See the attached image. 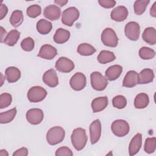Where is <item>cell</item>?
Here are the masks:
<instances>
[{
	"mask_svg": "<svg viewBox=\"0 0 156 156\" xmlns=\"http://www.w3.org/2000/svg\"><path fill=\"white\" fill-rule=\"evenodd\" d=\"M74 147L78 151L82 150L87 142V136L84 129L78 127L73 130L71 136Z\"/></svg>",
	"mask_w": 156,
	"mask_h": 156,
	"instance_id": "obj_1",
	"label": "cell"
},
{
	"mask_svg": "<svg viewBox=\"0 0 156 156\" xmlns=\"http://www.w3.org/2000/svg\"><path fill=\"white\" fill-rule=\"evenodd\" d=\"M65 130L60 126H54L48 131L46 140L50 145H56L60 143L65 138Z\"/></svg>",
	"mask_w": 156,
	"mask_h": 156,
	"instance_id": "obj_2",
	"label": "cell"
},
{
	"mask_svg": "<svg viewBox=\"0 0 156 156\" xmlns=\"http://www.w3.org/2000/svg\"><path fill=\"white\" fill-rule=\"evenodd\" d=\"M80 13L75 7H70L63 10L62 15V22L67 26H72L74 23L78 20Z\"/></svg>",
	"mask_w": 156,
	"mask_h": 156,
	"instance_id": "obj_3",
	"label": "cell"
},
{
	"mask_svg": "<svg viewBox=\"0 0 156 156\" xmlns=\"http://www.w3.org/2000/svg\"><path fill=\"white\" fill-rule=\"evenodd\" d=\"M101 41L107 46L115 48L118 44V38L114 31L110 27L105 28L101 34Z\"/></svg>",
	"mask_w": 156,
	"mask_h": 156,
	"instance_id": "obj_4",
	"label": "cell"
},
{
	"mask_svg": "<svg viewBox=\"0 0 156 156\" xmlns=\"http://www.w3.org/2000/svg\"><path fill=\"white\" fill-rule=\"evenodd\" d=\"M111 129L115 135L118 137H122L128 134L130 127L126 120L116 119L112 122Z\"/></svg>",
	"mask_w": 156,
	"mask_h": 156,
	"instance_id": "obj_5",
	"label": "cell"
},
{
	"mask_svg": "<svg viewBox=\"0 0 156 156\" xmlns=\"http://www.w3.org/2000/svg\"><path fill=\"white\" fill-rule=\"evenodd\" d=\"M92 88L97 91L104 90L108 85L107 79L99 72H93L90 75Z\"/></svg>",
	"mask_w": 156,
	"mask_h": 156,
	"instance_id": "obj_6",
	"label": "cell"
},
{
	"mask_svg": "<svg viewBox=\"0 0 156 156\" xmlns=\"http://www.w3.org/2000/svg\"><path fill=\"white\" fill-rule=\"evenodd\" d=\"M46 90L40 86L31 87L27 92V99L30 102H39L42 101L46 96Z\"/></svg>",
	"mask_w": 156,
	"mask_h": 156,
	"instance_id": "obj_7",
	"label": "cell"
},
{
	"mask_svg": "<svg viewBox=\"0 0 156 156\" xmlns=\"http://www.w3.org/2000/svg\"><path fill=\"white\" fill-rule=\"evenodd\" d=\"M126 36L132 41L138 40L140 34V27L138 23L135 21L129 22L124 27Z\"/></svg>",
	"mask_w": 156,
	"mask_h": 156,
	"instance_id": "obj_8",
	"label": "cell"
},
{
	"mask_svg": "<svg viewBox=\"0 0 156 156\" xmlns=\"http://www.w3.org/2000/svg\"><path fill=\"white\" fill-rule=\"evenodd\" d=\"M86 83V77L82 73H75L69 80L71 87L75 91H80L83 90L85 87Z\"/></svg>",
	"mask_w": 156,
	"mask_h": 156,
	"instance_id": "obj_9",
	"label": "cell"
},
{
	"mask_svg": "<svg viewBox=\"0 0 156 156\" xmlns=\"http://www.w3.org/2000/svg\"><path fill=\"white\" fill-rule=\"evenodd\" d=\"M26 117L30 124L37 125L42 122L44 118V113L42 110L40 108H31L27 112Z\"/></svg>",
	"mask_w": 156,
	"mask_h": 156,
	"instance_id": "obj_10",
	"label": "cell"
},
{
	"mask_svg": "<svg viewBox=\"0 0 156 156\" xmlns=\"http://www.w3.org/2000/svg\"><path fill=\"white\" fill-rule=\"evenodd\" d=\"M55 67L57 71L61 73H69L74 68V63L67 57H61L55 62Z\"/></svg>",
	"mask_w": 156,
	"mask_h": 156,
	"instance_id": "obj_11",
	"label": "cell"
},
{
	"mask_svg": "<svg viewBox=\"0 0 156 156\" xmlns=\"http://www.w3.org/2000/svg\"><path fill=\"white\" fill-rule=\"evenodd\" d=\"M90 137L92 144L96 143L101 135V123L99 119L94 120L90 125Z\"/></svg>",
	"mask_w": 156,
	"mask_h": 156,
	"instance_id": "obj_12",
	"label": "cell"
},
{
	"mask_svg": "<svg viewBox=\"0 0 156 156\" xmlns=\"http://www.w3.org/2000/svg\"><path fill=\"white\" fill-rule=\"evenodd\" d=\"M43 81L49 87H55L58 84V78L54 69L47 70L43 75Z\"/></svg>",
	"mask_w": 156,
	"mask_h": 156,
	"instance_id": "obj_13",
	"label": "cell"
},
{
	"mask_svg": "<svg viewBox=\"0 0 156 156\" xmlns=\"http://www.w3.org/2000/svg\"><path fill=\"white\" fill-rule=\"evenodd\" d=\"M57 51L55 48L52 45L46 44L41 47L37 56L44 59L52 60L57 55Z\"/></svg>",
	"mask_w": 156,
	"mask_h": 156,
	"instance_id": "obj_14",
	"label": "cell"
},
{
	"mask_svg": "<svg viewBox=\"0 0 156 156\" xmlns=\"http://www.w3.org/2000/svg\"><path fill=\"white\" fill-rule=\"evenodd\" d=\"M128 16L127 9L122 5H119L113 9L110 13L111 18L117 22L124 21Z\"/></svg>",
	"mask_w": 156,
	"mask_h": 156,
	"instance_id": "obj_15",
	"label": "cell"
},
{
	"mask_svg": "<svg viewBox=\"0 0 156 156\" xmlns=\"http://www.w3.org/2000/svg\"><path fill=\"white\" fill-rule=\"evenodd\" d=\"M61 14V9L55 5H49L46 7L43 11V15L47 19L55 21L58 20Z\"/></svg>",
	"mask_w": 156,
	"mask_h": 156,
	"instance_id": "obj_16",
	"label": "cell"
},
{
	"mask_svg": "<svg viewBox=\"0 0 156 156\" xmlns=\"http://www.w3.org/2000/svg\"><path fill=\"white\" fill-rule=\"evenodd\" d=\"M142 146V135L140 133H136L131 140L129 146V155L132 156L136 154Z\"/></svg>",
	"mask_w": 156,
	"mask_h": 156,
	"instance_id": "obj_17",
	"label": "cell"
},
{
	"mask_svg": "<svg viewBox=\"0 0 156 156\" xmlns=\"http://www.w3.org/2000/svg\"><path fill=\"white\" fill-rule=\"evenodd\" d=\"M138 84V74L133 70H130L125 75L122 82V86L127 88H132Z\"/></svg>",
	"mask_w": 156,
	"mask_h": 156,
	"instance_id": "obj_18",
	"label": "cell"
},
{
	"mask_svg": "<svg viewBox=\"0 0 156 156\" xmlns=\"http://www.w3.org/2000/svg\"><path fill=\"white\" fill-rule=\"evenodd\" d=\"M122 72V67L119 65H114L108 67L105 73V77L110 81L117 79Z\"/></svg>",
	"mask_w": 156,
	"mask_h": 156,
	"instance_id": "obj_19",
	"label": "cell"
},
{
	"mask_svg": "<svg viewBox=\"0 0 156 156\" xmlns=\"http://www.w3.org/2000/svg\"><path fill=\"white\" fill-rule=\"evenodd\" d=\"M108 98L107 96L98 97L94 98L91 102V108L93 113H98L104 110L108 105Z\"/></svg>",
	"mask_w": 156,
	"mask_h": 156,
	"instance_id": "obj_20",
	"label": "cell"
},
{
	"mask_svg": "<svg viewBox=\"0 0 156 156\" xmlns=\"http://www.w3.org/2000/svg\"><path fill=\"white\" fill-rule=\"evenodd\" d=\"M5 76L7 80L9 83H14L20 79L21 71L16 67L10 66L6 68L5 71Z\"/></svg>",
	"mask_w": 156,
	"mask_h": 156,
	"instance_id": "obj_21",
	"label": "cell"
},
{
	"mask_svg": "<svg viewBox=\"0 0 156 156\" xmlns=\"http://www.w3.org/2000/svg\"><path fill=\"white\" fill-rule=\"evenodd\" d=\"M154 78V73L152 69L150 68H145L140 71L138 74V83L146 84L153 81Z\"/></svg>",
	"mask_w": 156,
	"mask_h": 156,
	"instance_id": "obj_22",
	"label": "cell"
},
{
	"mask_svg": "<svg viewBox=\"0 0 156 156\" xmlns=\"http://www.w3.org/2000/svg\"><path fill=\"white\" fill-rule=\"evenodd\" d=\"M143 40L150 45H154L156 43V30L154 27H149L144 29L142 34Z\"/></svg>",
	"mask_w": 156,
	"mask_h": 156,
	"instance_id": "obj_23",
	"label": "cell"
},
{
	"mask_svg": "<svg viewBox=\"0 0 156 156\" xmlns=\"http://www.w3.org/2000/svg\"><path fill=\"white\" fill-rule=\"evenodd\" d=\"M70 38V32L68 30L63 28H58L55 31L54 35V41L58 44H63L66 43Z\"/></svg>",
	"mask_w": 156,
	"mask_h": 156,
	"instance_id": "obj_24",
	"label": "cell"
},
{
	"mask_svg": "<svg viewBox=\"0 0 156 156\" xmlns=\"http://www.w3.org/2000/svg\"><path fill=\"white\" fill-rule=\"evenodd\" d=\"M149 103L148 95L144 93L138 94L134 99V106L138 109L146 108Z\"/></svg>",
	"mask_w": 156,
	"mask_h": 156,
	"instance_id": "obj_25",
	"label": "cell"
},
{
	"mask_svg": "<svg viewBox=\"0 0 156 156\" xmlns=\"http://www.w3.org/2000/svg\"><path fill=\"white\" fill-rule=\"evenodd\" d=\"M36 27L38 33L42 35H46L51 31L52 24L46 20L40 19L37 22Z\"/></svg>",
	"mask_w": 156,
	"mask_h": 156,
	"instance_id": "obj_26",
	"label": "cell"
},
{
	"mask_svg": "<svg viewBox=\"0 0 156 156\" xmlns=\"http://www.w3.org/2000/svg\"><path fill=\"white\" fill-rule=\"evenodd\" d=\"M98 61L101 64H106L112 62L116 59V56L113 52L102 50L101 51L97 57Z\"/></svg>",
	"mask_w": 156,
	"mask_h": 156,
	"instance_id": "obj_27",
	"label": "cell"
},
{
	"mask_svg": "<svg viewBox=\"0 0 156 156\" xmlns=\"http://www.w3.org/2000/svg\"><path fill=\"white\" fill-rule=\"evenodd\" d=\"M20 37V32L16 30L13 29L10 30L7 35L4 43L9 46H13L16 44Z\"/></svg>",
	"mask_w": 156,
	"mask_h": 156,
	"instance_id": "obj_28",
	"label": "cell"
},
{
	"mask_svg": "<svg viewBox=\"0 0 156 156\" xmlns=\"http://www.w3.org/2000/svg\"><path fill=\"white\" fill-rule=\"evenodd\" d=\"M24 16L23 12L20 10H16L12 13L9 21L12 26L18 27L23 22Z\"/></svg>",
	"mask_w": 156,
	"mask_h": 156,
	"instance_id": "obj_29",
	"label": "cell"
},
{
	"mask_svg": "<svg viewBox=\"0 0 156 156\" xmlns=\"http://www.w3.org/2000/svg\"><path fill=\"white\" fill-rule=\"evenodd\" d=\"M16 114V108L15 107L6 112L0 113V122L1 124H7L12 122Z\"/></svg>",
	"mask_w": 156,
	"mask_h": 156,
	"instance_id": "obj_30",
	"label": "cell"
},
{
	"mask_svg": "<svg viewBox=\"0 0 156 156\" xmlns=\"http://www.w3.org/2000/svg\"><path fill=\"white\" fill-rule=\"evenodd\" d=\"M77 51L81 55L88 56L93 55L96 52V49L88 43H82L78 46Z\"/></svg>",
	"mask_w": 156,
	"mask_h": 156,
	"instance_id": "obj_31",
	"label": "cell"
},
{
	"mask_svg": "<svg viewBox=\"0 0 156 156\" xmlns=\"http://www.w3.org/2000/svg\"><path fill=\"white\" fill-rule=\"evenodd\" d=\"M149 0H139L136 1L133 4V9L134 12L137 15H140L143 14L149 3Z\"/></svg>",
	"mask_w": 156,
	"mask_h": 156,
	"instance_id": "obj_32",
	"label": "cell"
},
{
	"mask_svg": "<svg viewBox=\"0 0 156 156\" xmlns=\"http://www.w3.org/2000/svg\"><path fill=\"white\" fill-rule=\"evenodd\" d=\"M138 54L140 58L143 60H150L155 57V52L150 48L143 46L140 49Z\"/></svg>",
	"mask_w": 156,
	"mask_h": 156,
	"instance_id": "obj_33",
	"label": "cell"
},
{
	"mask_svg": "<svg viewBox=\"0 0 156 156\" xmlns=\"http://www.w3.org/2000/svg\"><path fill=\"white\" fill-rule=\"evenodd\" d=\"M155 149H156L155 137L146 138L144 143V151L147 154H152L155 152Z\"/></svg>",
	"mask_w": 156,
	"mask_h": 156,
	"instance_id": "obj_34",
	"label": "cell"
},
{
	"mask_svg": "<svg viewBox=\"0 0 156 156\" xmlns=\"http://www.w3.org/2000/svg\"><path fill=\"white\" fill-rule=\"evenodd\" d=\"M112 104L114 107L118 109H122L126 106L127 99L122 95H118L113 98Z\"/></svg>",
	"mask_w": 156,
	"mask_h": 156,
	"instance_id": "obj_35",
	"label": "cell"
},
{
	"mask_svg": "<svg viewBox=\"0 0 156 156\" xmlns=\"http://www.w3.org/2000/svg\"><path fill=\"white\" fill-rule=\"evenodd\" d=\"M41 13V8L39 5L33 4L27 7L26 13L30 18H35L38 16Z\"/></svg>",
	"mask_w": 156,
	"mask_h": 156,
	"instance_id": "obj_36",
	"label": "cell"
},
{
	"mask_svg": "<svg viewBox=\"0 0 156 156\" xmlns=\"http://www.w3.org/2000/svg\"><path fill=\"white\" fill-rule=\"evenodd\" d=\"M35 46V42L32 38L27 37L21 42V47L23 51L30 52L32 51Z\"/></svg>",
	"mask_w": 156,
	"mask_h": 156,
	"instance_id": "obj_37",
	"label": "cell"
},
{
	"mask_svg": "<svg viewBox=\"0 0 156 156\" xmlns=\"http://www.w3.org/2000/svg\"><path fill=\"white\" fill-rule=\"evenodd\" d=\"M12 101V95L7 93H4L0 95V108L2 109L9 107Z\"/></svg>",
	"mask_w": 156,
	"mask_h": 156,
	"instance_id": "obj_38",
	"label": "cell"
},
{
	"mask_svg": "<svg viewBox=\"0 0 156 156\" xmlns=\"http://www.w3.org/2000/svg\"><path fill=\"white\" fill-rule=\"evenodd\" d=\"M55 155L56 156H73V153L69 147L66 146H62L57 149Z\"/></svg>",
	"mask_w": 156,
	"mask_h": 156,
	"instance_id": "obj_39",
	"label": "cell"
},
{
	"mask_svg": "<svg viewBox=\"0 0 156 156\" xmlns=\"http://www.w3.org/2000/svg\"><path fill=\"white\" fill-rule=\"evenodd\" d=\"M99 5L105 9H110L116 5V1L113 0H99Z\"/></svg>",
	"mask_w": 156,
	"mask_h": 156,
	"instance_id": "obj_40",
	"label": "cell"
},
{
	"mask_svg": "<svg viewBox=\"0 0 156 156\" xmlns=\"http://www.w3.org/2000/svg\"><path fill=\"white\" fill-rule=\"evenodd\" d=\"M28 155V149L26 147H21L17 149L13 154V156H27Z\"/></svg>",
	"mask_w": 156,
	"mask_h": 156,
	"instance_id": "obj_41",
	"label": "cell"
},
{
	"mask_svg": "<svg viewBox=\"0 0 156 156\" xmlns=\"http://www.w3.org/2000/svg\"><path fill=\"white\" fill-rule=\"evenodd\" d=\"M8 8L4 4H1L0 5V20H2L7 14Z\"/></svg>",
	"mask_w": 156,
	"mask_h": 156,
	"instance_id": "obj_42",
	"label": "cell"
},
{
	"mask_svg": "<svg viewBox=\"0 0 156 156\" xmlns=\"http://www.w3.org/2000/svg\"><path fill=\"white\" fill-rule=\"evenodd\" d=\"M0 36H1V42L4 43V40L7 36V32L6 30L4 29L2 26L0 27Z\"/></svg>",
	"mask_w": 156,
	"mask_h": 156,
	"instance_id": "obj_43",
	"label": "cell"
},
{
	"mask_svg": "<svg viewBox=\"0 0 156 156\" xmlns=\"http://www.w3.org/2000/svg\"><path fill=\"white\" fill-rule=\"evenodd\" d=\"M150 15L152 17H156V2H155L150 9Z\"/></svg>",
	"mask_w": 156,
	"mask_h": 156,
	"instance_id": "obj_44",
	"label": "cell"
},
{
	"mask_svg": "<svg viewBox=\"0 0 156 156\" xmlns=\"http://www.w3.org/2000/svg\"><path fill=\"white\" fill-rule=\"evenodd\" d=\"M54 2L57 5H58L60 7H63L65 5H66V4L68 2V1L67 0H56V1H54Z\"/></svg>",
	"mask_w": 156,
	"mask_h": 156,
	"instance_id": "obj_45",
	"label": "cell"
},
{
	"mask_svg": "<svg viewBox=\"0 0 156 156\" xmlns=\"http://www.w3.org/2000/svg\"><path fill=\"white\" fill-rule=\"evenodd\" d=\"M0 155L1 156H8L9 154L5 149H1L0 151Z\"/></svg>",
	"mask_w": 156,
	"mask_h": 156,
	"instance_id": "obj_46",
	"label": "cell"
},
{
	"mask_svg": "<svg viewBox=\"0 0 156 156\" xmlns=\"http://www.w3.org/2000/svg\"><path fill=\"white\" fill-rule=\"evenodd\" d=\"M1 87L2 85V84H3V83H4V81H3L4 77H3L2 74H1Z\"/></svg>",
	"mask_w": 156,
	"mask_h": 156,
	"instance_id": "obj_47",
	"label": "cell"
}]
</instances>
